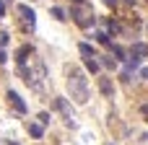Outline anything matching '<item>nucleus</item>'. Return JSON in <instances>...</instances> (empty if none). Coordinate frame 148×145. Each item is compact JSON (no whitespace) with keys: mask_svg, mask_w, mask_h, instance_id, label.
<instances>
[{"mask_svg":"<svg viewBox=\"0 0 148 145\" xmlns=\"http://www.w3.org/2000/svg\"><path fill=\"white\" fill-rule=\"evenodd\" d=\"M68 93L75 104H86L88 101V86H86V78H83V70L81 67H68Z\"/></svg>","mask_w":148,"mask_h":145,"instance_id":"nucleus-1","label":"nucleus"},{"mask_svg":"<svg viewBox=\"0 0 148 145\" xmlns=\"http://www.w3.org/2000/svg\"><path fill=\"white\" fill-rule=\"evenodd\" d=\"M70 16H73V21L81 26V29H88V26H94V10H91V5H83V3H78L73 10H70Z\"/></svg>","mask_w":148,"mask_h":145,"instance_id":"nucleus-2","label":"nucleus"},{"mask_svg":"<svg viewBox=\"0 0 148 145\" xmlns=\"http://www.w3.org/2000/svg\"><path fill=\"white\" fill-rule=\"evenodd\" d=\"M55 106H57L60 114L65 117V125H68V127H75V117H73V109L68 106V101H65V99H55Z\"/></svg>","mask_w":148,"mask_h":145,"instance_id":"nucleus-3","label":"nucleus"},{"mask_svg":"<svg viewBox=\"0 0 148 145\" xmlns=\"http://www.w3.org/2000/svg\"><path fill=\"white\" fill-rule=\"evenodd\" d=\"M5 99L10 101V106H13L18 114H26V104H23V99H21L16 91H8V93H5Z\"/></svg>","mask_w":148,"mask_h":145,"instance_id":"nucleus-4","label":"nucleus"},{"mask_svg":"<svg viewBox=\"0 0 148 145\" xmlns=\"http://www.w3.org/2000/svg\"><path fill=\"white\" fill-rule=\"evenodd\" d=\"M18 13H21L23 23H26L29 29H34V23H36V16H34V10H31L29 5H18Z\"/></svg>","mask_w":148,"mask_h":145,"instance_id":"nucleus-5","label":"nucleus"},{"mask_svg":"<svg viewBox=\"0 0 148 145\" xmlns=\"http://www.w3.org/2000/svg\"><path fill=\"white\" fill-rule=\"evenodd\" d=\"M99 91H101L107 99H112V93H114V86H112V80H109V78H99Z\"/></svg>","mask_w":148,"mask_h":145,"instance_id":"nucleus-6","label":"nucleus"},{"mask_svg":"<svg viewBox=\"0 0 148 145\" xmlns=\"http://www.w3.org/2000/svg\"><path fill=\"white\" fill-rule=\"evenodd\" d=\"M130 52H133V54H138V57H146V54H148V47L143 44V42H135Z\"/></svg>","mask_w":148,"mask_h":145,"instance_id":"nucleus-7","label":"nucleus"},{"mask_svg":"<svg viewBox=\"0 0 148 145\" xmlns=\"http://www.w3.org/2000/svg\"><path fill=\"white\" fill-rule=\"evenodd\" d=\"M78 52H81L83 57H96V52H94V47H88V44H78Z\"/></svg>","mask_w":148,"mask_h":145,"instance_id":"nucleus-8","label":"nucleus"},{"mask_svg":"<svg viewBox=\"0 0 148 145\" xmlns=\"http://www.w3.org/2000/svg\"><path fill=\"white\" fill-rule=\"evenodd\" d=\"M31 52H34V49H31V47H26V44H23V47H21V49H18V54H16V57H18V65H21V62H26V54H31Z\"/></svg>","mask_w":148,"mask_h":145,"instance_id":"nucleus-9","label":"nucleus"},{"mask_svg":"<svg viewBox=\"0 0 148 145\" xmlns=\"http://www.w3.org/2000/svg\"><path fill=\"white\" fill-rule=\"evenodd\" d=\"M83 60H86V67H88L91 73H96V70H99V62H96L94 57H83Z\"/></svg>","mask_w":148,"mask_h":145,"instance_id":"nucleus-10","label":"nucleus"},{"mask_svg":"<svg viewBox=\"0 0 148 145\" xmlns=\"http://www.w3.org/2000/svg\"><path fill=\"white\" fill-rule=\"evenodd\" d=\"M29 132H31L34 138H42V135H44V130H42V125H29Z\"/></svg>","mask_w":148,"mask_h":145,"instance_id":"nucleus-11","label":"nucleus"},{"mask_svg":"<svg viewBox=\"0 0 148 145\" xmlns=\"http://www.w3.org/2000/svg\"><path fill=\"white\" fill-rule=\"evenodd\" d=\"M109 49L117 54V60H125V52H122V47H117V44H109Z\"/></svg>","mask_w":148,"mask_h":145,"instance_id":"nucleus-12","label":"nucleus"},{"mask_svg":"<svg viewBox=\"0 0 148 145\" xmlns=\"http://www.w3.org/2000/svg\"><path fill=\"white\" fill-rule=\"evenodd\" d=\"M138 65H140V57H138V54H135V57H130V60H127V67H130V70H135V67H138Z\"/></svg>","mask_w":148,"mask_h":145,"instance_id":"nucleus-13","label":"nucleus"},{"mask_svg":"<svg viewBox=\"0 0 148 145\" xmlns=\"http://www.w3.org/2000/svg\"><path fill=\"white\" fill-rule=\"evenodd\" d=\"M52 16H55L57 21H65V13H62V8H52Z\"/></svg>","mask_w":148,"mask_h":145,"instance_id":"nucleus-14","label":"nucleus"},{"mask_svg":"<svg viewBox=\"0 0 148 145\" xmlns=\"http://www.w3.org/2000/svg\"><path fill=\"white\" fill-rule=\"evenodd\" d=\"M96 39H99L104 47H109V36H107V34H101V31H99V34H96Z\"/></svg>","mask_w":148,"mask_h":145,"instance_id":"nucleus-15","label":"nucleus"},{"mask_svg":"<svg viewBox=\"0 0 148 145\" xmlns=\"http://www.w3.org/2000/svg\"><path fill=\"white\" fill-rule=\"evenodd\" d=\"M39 122H42V125H49V114L42 112V114H39Z\"/></svg>","mask_w":148,"mask_h":145,"instance_id":"nucleus-16","label":"nucleus"},{"mask_svg":"<svg viewBox=\"0 0 148 145\" xmlns=\"http://www.w3.org/2000/svg\"><path fill=\"white\" fill-rule=\"evenodd\" d=\"M5 44H8V34H5V31H0V47H5Z\"/></svg>","mask_w":148,"mask_h":145,"instance_id":"nucleus-17","label":"nucleus"},{"mask_svg":"<svg viewBox=\"0 0 148 145\" xmlns=\"http://www.w3.org/2000/svg\"><path fill=\"white\" fill-rule=\"evenodd\" d=\"M109 31H112V34H117V31H120V26H117L114 21H109Z\"/></svg>","mask_w":148,"mask_h":145,"instance_id":"nucleus-18","label":"nucleus"},{"mask_svg":"<svg viewBox=\"0 0 148 145\" xmlns=\"http://www.w3.org/2000/svg\"><path fill=\"white\" fill-rule=\"evenodd\" d=\"M101 62H104V65H107V67H114V60H112V57H104V60H101Z\"/></svg>","mask_w":148,"mask_h":145,"instance_id":"nucleus-19","label":"nucleus"},{"mask_svg":"<svg viewBox=\"0 0 148 145\" xmlns=\"http://www.w3.org/2000/svg\"><path fill=\"white\" fill-rule=\"evenodd\" d=\"M5 60H8V54H5V49L0 47V62H5Z\"/></svg>","mask_w":148,"mask_h":145,"instance_id":"nucleus-20","label":"nucleus"},{"mask_svg":"<svg viewBox=\"0 0 148 145\" xmlns=\"http://www.w3.org/2000/svg\"><path fill=\"white\" fill-rule=\"evenodd\" d=\"M140 78H143V80H148V67H143V70H140Z\"/></svg>","mask_w":148,"mask_h":145,"instance_id":"nucleus-21","label":"nucleus"},{"mask_svg":"<svg viewBox=\"0 0 148 145\" xmlns=\"http://www.w3.org/2000/svg\"><path fill=\"white\" fill-rule=\"evenodd\" d=\"M104 3H107V5H114V3H117V0H104Z\"/></svg>","mask_w":148,"mask_h":145,"instance_id":"nucleus-22","label":"nucleus"},{"mask_svg":"<svg viewBox=\"0 0 148 145\" xmlns=\"http://www.w3.org/2000/svg\"><path fill=\"white\" fill-rule=\"evenodd\" d=\"M143 114H146V117H148V106H143Z\"/></svg>","mask_w":148,"mask_h":145,"instance_id":"nucleus-23","label":"nucleus"},{"mask_svg":"<svg viewBox=\"0 0 148 145\" xmlns=\"http://www.w3.org/2000/svg\"><path fill=\"white\" fill-rule=\"evenodd\" d=\"M5 145H18V143H13V140H8V143H5Z\"/></svg>","mask_w":148,"mask_h":145,"instance_id":"nucleus-24","label":"nucleus"},{"mask_svg":"<svg viewBox=\"0 0 148 145\" xmlns=\"http://www.w3.org/2000/svg\"><path fill=\"white\" fill-rule=\"evenodd\" d=\"M125 3H127V5H133V3H135V0H125Z\"/></svg>","mask_w":148,"mask_h":145,"instance_id":"nucleus-25","label":"nucleus"},{"mask_svg":"<svg viewBox=\"0 0 148 145\" xmlns=\"http://www.w3.org/2000/svg\"><path fill=\"white\" fill-rule=\"evenodd\" d=\"M75 3H83V0H75Z\"/></svg>","mask_w":148,"mask_h":145,"instance_id":"nucleus-26","label":"nucleus"}]
</instances>
